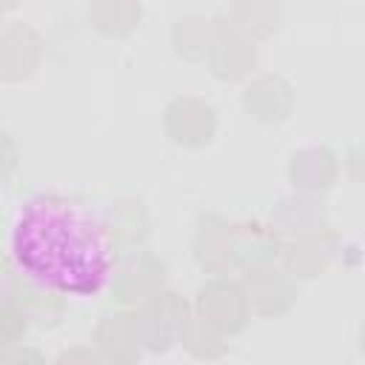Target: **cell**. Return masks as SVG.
<instances>
[{
    "mask_svg": "<svg viewBox=\"0 0 365 365\" xmlns=\"http://www.w3.org/2000/svg\"><path fill=\"white\" fill-rule=\"evenodd\" d=\"M14 268L34 285L66 297H97L114 274V237L86 205L63 197H29L9 222Z\"/></svg>",
    "mask_w": 365,
    "mask_h": 365,
    "instance_id": "6da1fadb",
    "label": "cell"
}]
</instances>
